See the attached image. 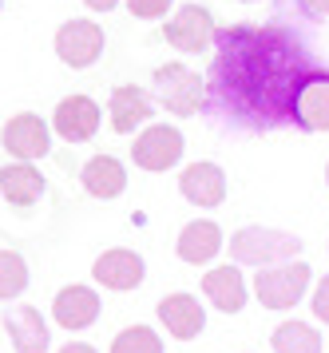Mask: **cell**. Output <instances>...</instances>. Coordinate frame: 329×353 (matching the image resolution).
<instances>
[{
  "instance_id": "3",
  "label": "cell",
  "mask_w": 329,
  "mask_h": 353,
  "mask_svg": "<svg viewBox=\"0 0 329 353\" xmlns=\"http://www.w3.org/2000/svg\"><path fill=\"white\" fill-rule=\"evenodd\" d=\"M314 282V270L306 262H282V266H266L254 278V298L266 310H294L306 298V290Z\"/></svg>"
},
{
  "instance_id": "14",
  "label": "cell",
  "mask_w": 329,
  "mask_h": 353,
  "mask_svg": "<svg viewBox=\"0 0 329 353\" xmlns=\"http://www.w3.org/2000/svg\"><path fill=\"white\" fill-rule=\"evenodd\" d=\"M44 191H48V183H44V175L36 171V163L12 159V163L0 167V194H4L8 207L28 210V207H36V203L44 199Z\"/></svg>"
},
{
  "instance_id": "16",
  "label": "cell",
  "mask_w": 329,
  "mask_h": 353,
  "mask_svg": "<svg viewBox=\"0 0 329 353\" xmlns=\"http://www.w3.org/2000/svg\"><path fill=\"white\" fill-rule=\"evenodd\" d=\"M203 294L219 314H242V305L250 298V286H246V278H242V270H238L235 262H226V266L206 270Z\"/></svg>"
},
{
  "instance_id": "4",
  "label": "cell",
  "mask_w": 329,
  "mask_h": 353,
  "mask_svg": "<svg viewBox=\"0 0 329 353\" xmlns=\"http://www.w3.org/2000/svg\"><path fill=\"white\" fill-rule=\"evenodd\" d=\"M155 92H159V103L171 115H179V119H187L199 108H206V80L199 72H190L187 64H159Z\"/></svg>"
},
{
  "instance_id": "23",
  "label": "cell",
  "mask_w": 329,
  "mask_h": 353,
  "mask_svg": "<svg viewBox=\"0 0 329 353\" xmlns=\"http://www.w3.org/2000/svg\"><path fill=\"white\" fill-rule=\"evenodd\" d=\"M111 353H167V350H163V337L151 325H127L111 337Z\"/></svg>"
},
{
  "instance_id": "28",
  "label": "cell",
  "mask_w": 329,
  "mask_h": 353,
  "mask_svg": "<svg viewBox=\"0 0 329 353\" xmlns=\"http://www.w3.org/2000/svg\"><path fill=\"white\" fill-rule=\"evenodd\" d=\"M60 353H99L95 345H88V341H72V345H63Z\"/></svg>"
},
{
  "instance_id": "26",
  "label": "cell",
  "mask_w": 329,
  "mask_h": 353,
  "mask_svg": "<svg viewBox=\"0 0 329 353\" xmlns=\"http://www.w3.org/2000/svg\"><path fill=\"white\" fill-rule=\"evenodd\" d=\"M298 8L310 20H329V0H298Z\"/></svg>"
},
{
  "instance_id": "17",
  "label": "cell",
  "mask_w": 329,
  "mask_h": 353,
  "mask_svg": "<svg viewBox=\"0 0 329 353\" xmlns=\"http://www.w3.org/2000/svg\"><path fill=\"white\" fill-rule=\"evenodd\" d=\"M52 318L56 325H63L68 334H76V330H88L95 325L99 318V294L92 286H63L56 294V302H52Z\"/></svg>"
},
{
  "instance_id": "1",
  "label": "cell",
  "mask_w": 329,
  "mask_h": 353,
  "mask_svg": "<svg viewBox=\"0 0 329 353\" xmlns=\"http://www.w3.org/2000/svg\"><path fill=\"white\" fill-rule=\"evenodd\" d=\"M294 28L286 24H230L215 36L206 72V108L250 131L298 123V92L314 72Z\"/></svg>"
},
{
  "instance_id": "19",
  "label": "cell",
  "mask_w": 329,
  "mask_h": 353,
  "mask_svg": "<svg viewBox=\"0 0 329 353\" xmlns=\"http://www.w3.org/2000/svg\"><path fill=\"white\" fill-rule=\"evenodd\" d=\"M298 128L329 131V68H314L298 92Z\"/></svg>"
},
{
  "instance_id": "22",
  "label": "cell",
  "mask_w": 329,
  "mask_h": 353,
  "mask_svg": "<svg viewBox=\"0 0 329 353\" xmlns=\"http://www.w3.org/2000/svg\"><path fill=\"white\" fill-rule=\"evenodd\" d=\"M28 290V262L16 250H0V302H12Z\"/></svg>"
},
{
  "instance_id": "10",
  "label": "cell",
  "mask_w": 329,
  "mask_h": 353,
  "mask_svg": "<svg viewBox=\"0 0 329 353\" xmlns=\"http://www.w3.org/2000/svg\"><path fill=\"white\" fill-rule=\"evenodd\" d=\"M143 258L127 246H115V250H103V254L92 262V278L103 290H115V294H127V290H139L143 286Z\"/></svg>"
},
{
  "instance_id": "9",
  "label": "cell",
  "mask_w": 329,
  "mask_h": 353,
  "mask_svg": "<svg viewBox=\"0 0 329 353\" xmlns=\"http://www.w3.org/2000/svg\"><path fill=\"white\" fill-rule=\"evenodd\" d=\"M99 123H103V112H99V103L92 96H68L52 112V131L68 143H88L99 131Z\"/></svg>"
},
{
  "instance_id": "11",
  "label": "cell",
  "mask_w": 329,
  "mask_h": 353,
  "mask_svg": "<svg viewBox=\"0 0 329 353\" xmlns=\"http://www.w3.org/2000/svg\"><path fill=\"white\" fill-rule=\"evenodd\" d=\"M155 115V99L147 96L143 88L135 83H119L108 99V119H111V131L119 135H135V128H147Z\"/></svg>"
},
{
  "instance_id": "7",
  "label": "cell",
  "mask_w": 329,
  "mask_h": 353,
  "mask_svg": "<svg viewBox=\"0 0 329 353\" xmlns=\"http://www.w3.org/2000/svg\"><path fill=\"white\" fill-rule=\"evenodd\" d=\"M0 143L12 159H24V163H36L48 155L52 147V119H40L36 112H20L12 115L4 128H0Z\"/></svg>"
},
{
  "instance_id": "25",
  "label": "cell",
  "mask_w": 329,
  "mask_h": 353,
  "mask_svg": "<svg viewBox=\"0 0 329 353\" xmlns=\"http://www.w3.org/2000/svg\"><path fill=\"white\" fill-rule=\"evenodd\" d=\"M310 305H314V318L321 321V325H329V274L314 286V298H310Z\"/></svg>"
},
{
  "instance_id": "2",
  "label": "cell",
  "mask_w": 329,
  "mask_h": 353,
  "mask_svg": "<svg viewBox=\"0 0 329 353\" xmlns=\"http://www.w3.org/2000/svg\"><path fill=\"white\" fill-rule=\"evenodd\" d=\"M301 254V239L290 230H274V226H242L230 234V258L238 266H254V270H266V266H282L294 262Z\"/></svg>"
},
{
  "instance_id": "29",
  "label": "cell",
  "mask_w": 329,
  "mask_h": 353,
  "mask_svg": "<svg viewBox=\"0 0 329 353\" xmlns=\"http://www.w3.org/2000/svg\"><path fill=\"white\" fill-rule=\"evenodd\" d=\"M326 179H329V167H326Z\"/></svg>"
},
{
  "instance_id": "6",
  "label": "cell",
  "mask_w": 329,
  "mask_h": 353,
  "mask_svg": "<svg viewBox=\"0 0 329 353\" xmlns=\"http://www.w3.org/2000/svg\"><path fill=\"white\" fill-rule=\"evenodd\" d=\"M215 36H219L215 17H210V8H203V4H183V8H175V17H167V24H163V40H167L175 52H187V56L210 48Z\"/></svg>"
},
{
  "instance_id": "24",
  "label": "cell",
  "mask_w": 329,
  "mask_h": 353,
  "mask_svg": "<svg viewBox=\"0 0 329 353\" xmlns=\"http://www.w3.org/2000/svg\"><path fill=\"white\" fill-rule=\"evenodd\" d=\"M175 0H127V8H131V17L135 20H167Z\"/></svg>"
},
{
  "instance_id": "13",
  "label": "cell",
  "mask_w": 329,
  "mask_h": 353,
  "mask_svg": "<svg viewBox=\"0 0 329 353\" xmlns=\"http://www.w3.org/2000/svg\"><path fill=\"white\" fill-rule=\"evenodd\" d=\"M159 321L175 341H195L206 330V310L195 294H167L159 302Z\"/></svg>"
},
{
  "instance_id": "27",
  "label": "cell",
  "mask_w": 329,
  "mask_h": 353,
  "mask_svg": "<svg viewBox=\"0 0 329 353\" xmlns=\"http://www.w3.org/2000/svg\"><path fill=\"white\" fill-rule=\"evenodd\" d=\"M83 4H88L92 12H111V8H115L119 0H83Z\"/></svg>"
},
{
  "instance_id": "15",
  "label": "cell",
  "mask_w": 329,
  "mask_h": 353,
  "mask_svg": "<svg viewBox=\"0 0 329 353\" xmlns=\"http://www.w3.org/2000/svg\"><path fill=\"white\" fill-rule=\"evenodd\" d=\"M222 246H226L222 226L210 223V219L187 223L183 230H179V242H175V250H179V258H183L187 266H210V262L222 254Z\"/></svg>"
},
{
  "instance_id": "18",
  "label": "cell",
  "mask_w": 329,
  "mask_h": 353,
  "mask_svg": "<svg viewBox=\"0 0 329 353\" xmlns=\"http://www.w3.org/2000/svg\"><path fill=\"white\" fill-rule=\"evenodd\" d=\"M4 334L12 341L16 353H48L52 337H48V321L36 305H16L4 314Z\"/></svg>"
},
{
  "instance_id": "21",
  "label": "cell",
  "mask_w": 329,
  "mask_h": 353,
  "mask_svg": "<svg viewBox=\"0 0 329 353\" xmlns=\"http://www.w3.org/2000/svg\"><path fill=\"white\" fill-rule=\"evenodd\" d=\"M270 345H274V353H321V334H317V325H310V321L290 318L274 330Z\"/></svg>"
},
{
  "instance_id": "20",
  "label": "cell",
  "mask_w": 329,
  "mask_h": 353,
  "mask_svg": "<svg viewBox=\"0 0 329 353\" xmlns=\"http://www.w3.org/2000/svg\"><path fill=\"white\" fill-rule=\"evenodd\" d=\"M79 183L92 199H119L127 191V167L115 155H92L79 171Z\"/></svg>"
},
{
  "instance_id": "12",
  "label": "cell",
  "mask_w": 329,
  "mask_h": 353,
  "mask_svg": "<svg viewBox=\"0 0 329 353\" xmlns=\"http://www.w3.org/2000/svg\"><path fill=\"white\" fill-rule=\"evenodd\" d=\"M179 191H183V199L187 203H195V207H222V199H226V171H222L219 163H190V167H183V175H179Z\"/></svg>"
},
{
  "instance_id": "8",
  "label": "cell",
  "mask_w": 329,
  "mask_h": 353,
  "mask_svg": "<svg viewBox=\"0 0 329 353\" xmlns=\"http://www.w3.org/2000/svg\"><path fill=\"white\" fill-rule=\"evenodd\" d=\"M103 44H108V40H103V28L88 17L68 20V24H60V32H56V56H60L68 68H76V72L92 68L95 60L103 56Z\"/></svg>"
},
{
  "instance_id": "5",
  "label": "cell",
  "mask_w": 329,
  "mask_h": 353,
  "mask_svg": "<svg viewBox=\"0 0 329 353\" xmlns=\"http://www.w3.org/2000/svg\"><path fill=\"white\" fill-rule=\"evenodd\" d=\"M183 151H187V139H183V131L175 128V123H147V128L135 135V147H131V163H135L139 171L163 175V171L179 167Z\"/></svg>"
}]
</instances>
